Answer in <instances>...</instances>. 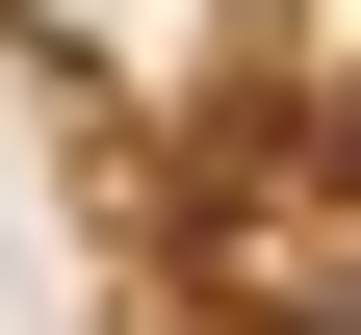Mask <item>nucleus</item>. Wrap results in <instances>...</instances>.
I'll return each mask as SVG.
<instances>
[{"label":"nucleus","instance_id":"f257e3e1","mask_svg":"<svg viewBox=\"0 0 361 335\" xmlns=\"http://www.w3.org/2000/svg\"><path fill=\"white\" fill-rule=\"evenodd\" d=\"M180 335H361V129H258V155L207 181Z\"/></svg>","mask_w":361,"mask_h":335}]
</instances>
